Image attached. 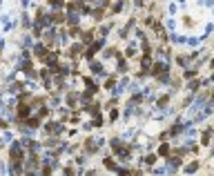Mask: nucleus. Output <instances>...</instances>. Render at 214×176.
<instances>
[{
    "mask_svg": "<svg viewBox=\"0 0 214 176\" xmlns=\"http://www.w3.org/2000/svg\"><path fill=\"white\" fill-rule=\"evenodd\" d=\"M49 2H52L54 7H60V5H63V0H49Z\"/></svg>",
    "mask_w": 214,
    "mask_h": 176,
    "instance_id": "obj_5",
    "label": "nucleus"
},
{
    "mask_svg": "<svg viewBox=\"0 0 214 176\" xmlns=\"http://www.w3.org/2000/svg\"><path fill=\"white\" fill-rule=\"evenodd\" d=\"M69 22H71V25H76V22H78V14H74V11H69Z\"/></svg>",
    "mask_w": 214,
    "mask_h": 176,
    "instance_id": "obj_2",
    "label": "nucleus"
},
{
    "mask_svg": "<svg viewBox=\"0 0 214 176\" xmlns=\"http://www.w3.org/2000/svg\"><path fill=\"white\" fill-rule=\"evenodd\" d=\"M36 56H40V58L45 56V47H42V45H38V47H36Z\"/></svg>",
    "mask_w": 214,
    "mask_h": 176,
    "instance_id": "obj_3",
    "label": "nucleus"
},
{
    "mask_svg": "<svg viewBox=\"0 0 214 176\" xmlns=\"http://www.w3.org/2000/svg\"><path fill=\"white\" fill-rule=\"evenodd\" d=\"M2 145H5V143H2V140H0V147H2Z\"/></svg>",
    "mask_w": 214,
    "mask_h": 176,
    "instance_id": "obj_6",
    "label": "nucleus"
},
{
    "mask_svg": "<svg viewBox=\"0 0 214 176\" xmlns=\"http://www.w3.org/2000/svg\"><path fill=\"white\" fill-rule=\"evenodd\" d=\"M87 112H89V114H94V116H98V107H96V105H92V107H87Z\"/></svg>",
    "mask_w": 214,
    "mask_h": 176,
    "instance_id": "obj_4",
    "label": "nucleus"
},
{
    "mask_svg": "<svg viewBox=\"0 0 214 176\" xmlns=\"http://www.w3.org/2000/svg\"><path fill=\"white\" fill-rule=\"evenodd\" d=\"M18 116H20V118H27V116H29V107H27V105H22L20 109H18Z\"/></svg>",
    "mask_w": 214,
    "mask_h": 176,
    "instance_id": "obj_1",
    "label": "nucleus"
}]
</instances>
